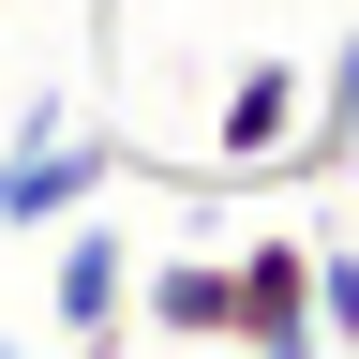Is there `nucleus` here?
Wrapping results in <instances>:
<instances>
[{
    "label": "nucleus",
    "instance_id": "f257e3e1",
    "mask_svg": "<svg viewBox=\"0 0 359 359\" xmlns=\"http://www.w3.org/2000/svg\"><path fill=\"white\" fill-rule=\"evenodd\" d=\"M45 240H60V255H45V330H60V344H120V314H135V240H120L105 210H60Z\"/></svg>",
    "mask_w": 359,
    "mask_h": 359
},
{
    "label": "nucleus",
    "instance_id": "f03ea898",
    "mask_svg": "<svg viewBox=\"0 0 359 359\" xmlns=\"http://www.w3.org/2000/svg\"><path fill=\"white\" fill-rule=\"evenodd\" d=\"M285 120H299V45H240V75H224V105H210V165H195V180H269V165H285Z\"/></svg>",
    "mask_w": 359,
    "mask_h": 359
},
{
    "label": "nucleus",
    "instance_id": "7ed1b4c3",
    "mask_svg": "<svg viewBox=\"0 0 359 359\" xmlns=\"http://www.w3.org/2000/svg\"><path fill=\"white\" fill-rule=\"evenodd\" d=\"M224 344H255V359L314 344V240H240L224 255Z\"/></svg>",
    "mask_w": 359,
    "mask_h": 359
},
{
    "label": "nucleus",
    "instance_id": "20e7f679",
    "mask_svg": "<svg viewBox=\"0 0 359 359\" xmlns=\"http://www.w3.org/2000/svg\"><path fill=\"white\" fill-rule=\"evenodd\" d=\"M105 165H120V135H15V150H0V224H15V240H45V224L60 210H90L105 195Z\"/></svg>",
    "mask_w": 359,
    "mask_h": 359
},
{
    "label": "nucleus",
    "instance_id": "39448f33",
    "mask_svg": "<svg viewBox=\"0 0 359 359\" xmlns=\"http://www.w3.org/2000/svg\"><path fill=\"white\" fill-rule=\"evenodd\" d=\"M344 165H359V15L330 30V60H299V120L269 180H344Z\"/></svg>",
    "mask_w": 359,
    "mask_h": 359
},
{
    "label": "nucleus",
    "instance_id": "423d86ee",
    "mask_svg": "<svg viewBox=\"0 0 359 359\" xmlns=\"http://www.w3.org/2000/svg\"><path fill=\"white\" fill-rule=\"evenodd\" d=\"M120 330H150V344H224V255L135 269V314H120Z\"/></svg>",
    "mask_w": 359,
    "mask_h": 359
},
{
    "label": "nucleus",
    "instance_id": "0eeeda50",
    "mask_svg": "<svg viewBox=\"0 0 359 359\" xmlns=\"http://www.w3.org/2000/svg\"><path fill=\"white\" fill-rule=\"evenodd\" d=\"M314 344H359V255L314 240Z\"/></svg>",
    "mask_w": 359,
    "mask_h": 359
}]
</instances>
